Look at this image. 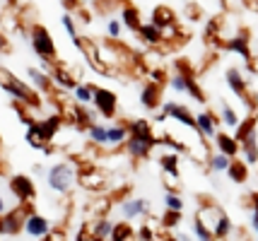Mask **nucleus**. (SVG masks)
<instances>
[{"label":"nucleus","instance_id":"39448f33","mask_svg":"<svg viewBox=\"0 0 258 241\" xmlns=\"http://www.w3.org/2000/svg\"><path fill=\"white\" fill-rule=\"evenodd\" d=\"M78 184L85 188V191H92V193H101L106 191L109 186V174L99 169L97 164H82L78 169Z\"/></svg>","mask_w":258,"mask_h":241},{"label":"nucleus","instance_id":"7ed1b4c3","mask_svg":"<svg viewBox=\"0 0 258 241\" xmlns=\"http://www.w3.org/2000/svg\"><path fill=\"white\" fill-rule=\"evenodd\" d=\"M29 44H32V51L39 56V60H46V63H58V48L51 32L46 29L44 24H34L29 27Z\"/></svg>","mask_w":258,"mask_h":241},{"label":"nucleus","instance_id":"1a4fd4ad","mask_svg":"<svg viewBox=\"0 0 258 241\" xmlns=\"http://www.w3.org/2000/svg\"><path fill=\"white\" fill-rule=\"evenodd\" d=\"M10 193L17 198V203H32L36 198V186L27 174H15L10 176Z\"/></svg>","mask_w":258,"mask_h":241},{"label":"nucleus","instance_id":"37998d69","mask_svg":"<svg viewBox=\"0 0 258 241\" xmlns=\"http://www.w3.org/2000/svg\"><path fill=\"white\" fill-rule=\"evenodd\" d=\"M164 210L183 212V198H181L179 193H167V195H164Z\"/></svg>","mask_w":258,"mask_h":241},{"label":"nucleus","instance_id":"b1692460","mask_svg":"<svg viewBox=\"0 0 258 241\" xmlns=\"http://www.w3.org/2000/svg\"><path fill=\"white\" fill-rule=\"evenodd\" d=\"M27 75H29V80L34 82V87H39L41 92H53L56 90V85H53V80H51V75L48 72H44V70L39 68H27Z\"/></svg>","mask_w":258,"mask_h":241},{"label":"nucleus","instance_id":"f704fd0d","mask_svg":"<svg viewBox=\"0 0 258 241\" xmlns=\"http://www.w3.org/2000/svg\"><path fill=\"white\" fill-rule=\"evenodd\" d=\"M241 154H244V162L246 164H258V142L256 135H251L241 142Z\"/></svg>","mask_w":258,"mask_h":241},{"label":"nucleus","instance_id":"e433bc0d","mask_svg":"<svg viewBox=\"0 0 258 241\" xmlns=\"http://www.w3.org/2000/svg\"><path fill=\"white\" fill-rule=\"evenodd\" d=\"M145 70H152V68H164L162 65V48H147L145 53L140 56Z\"/></svg>","mask_w":258,"mask_h":241},{"label":"nucleus","instance_id":"58836bf2","mask_svg":"<svg viewBox=\"0 0 258 241\" xmlns=\"http://www.w3.org/2000/svg\"><path fill=\"white\" fill-rule=\"evenodd\" d=\"M186 94L191 97L193 102H198V104H205L208 102V97H205V92H203V87H201V82L196 80H188V87H186Z\"/></svg>","mask_w":258,"mask_h":241},{"label":"nucleus","instance_id":"0e129e2a","mask_svg":"<svg viewBox=\"0 0 258 241\" xmlns=\"http://www.w3.org/2000/svg\"><path fill=\"white\" fill-rule=\"evenodd\" d=\"M133 241H138V239H133Z\"/></svg>","mask_w":258,"mask_h":241},{"label":"nucleus","instance_id":"412c9836","mask_svg":"<svg viewBox=\"0 0 258 241\" xmlns=\"http://www.w3.org/2000/svg\"><path fill=\"white\" fill-rule=\"evenodd\" d=\"M113 224H116V222H111L109 217H94L87 227H90V234L97 241H109V239H111Z\"/></svg>","mask_w":258,"mask_h":241},{"label":"nucleus","instance_id":"4d7b16f0","mask_svg":"<svg viewBox=\"0 0 258 241\" xmlns=\"http://www.w3.org/2000/svg\"><path fill=\"white\" fill-rule=\"evenodd\" d=\"M157 241H188V236H181V234L179 236H164V239H159L157 236Z\"/></svg>","mask_w":258,"mask_h":241},{"label":"nucleus","instance_id":"dca6fc26","mask_svg":"<svg viewBox=\"0 0 258 241\" xmlns=\"http://www.w3.org/2000/svg\"><path fill=\"white\" fill-rule=\"evenodd\" d=\"M215 147L220 154H225L229 159H236V154L241 152V142L232 135V133H225V130H220L217 135H215Z\"/></svg>","mask_w":258,"mask_h":241},{"label":"nucleus","instance_id":"bf43d9fd","mask_svg":"<svg viewBox=\"0 0 258 241\" xmlns=\"http://www.w3.org/2000/svg\"><path fill=\"white\" fill-rule=\"evenodd\" d=\"M248 8H251V10H256V12H258V0H253V3H251Z\"/></svg>","mask_w":258,"mask_h":241},{"label":"nucleus","instance_id":"864d4df0","mask_svg":"<svg viewBox=\"0 0 258 241\" xmlns=\"http://www.w3.org/2000/svg\"><path fill=\"white\" fill-rule=\"evenodd\" d=\"M51 239L53 241H66V231L63 229H51Z\"/></svg>","mask_w":258,"mask_h":241},{"label":"nucleus","instance_id":"c03bdc74","mask_svg":"<svg viewBox=\"0 0 258 241\" xmlns=\"http://www.w3.org/2000/svg\"><path fill=\"white\" fill-rule=\"evenodd\" d=\"M188 80H193V77H186V75H181V72H174V75L169 77V85H171V90H174V92H186Z\"/></svg>","mask_w":258,"mask_h":241},{"label":"nucleus","instance_id":"e2e57ef3","mask_svg":"<svg viewBox=\"0 0 258 241\" xmlns=\"http://www.w3.org/2000/svg\"><path fill=\"white\" fill-rule=\"evenodd\" d=\"M256 104H258V94H256Z\"/></svg>","mask_w":258,"mask_h":241},{"label":"nucleus","instance_id":"5701e85b","mask_svg":"<svg viewBox=\"0 0 258 241\" xmlns=\"http://www.w3.org/2000/svg\"><path fill=\"white\" fill-rule=\"evenodd\" d=\"M150 22L159 27V29H164V27H171V24H176V15L174 10L169 8V5H157L155 10H152V20Z\"/></svg>","mask_w":258,"mask_h":241},{"label":"nucleus","instance_id":"473e14b6","mask_svg":"<svg viewBox=\"0 0 258 241\" xmlns=\"http://www.w3.org/2000/svg\"><path fill=\"white\" fill-rule=\"evenodd\" d=\"M87 138L94 147H106L109 142H106V126H101V123H92L87 128Z\"/></svg>","mask_w":258,"mask_h":241},{"label":"nucleus","instance_id":"c85d7f7f","mask_svg":"<svg viewBox=\"0 0 258 241\" xmlns=\"http://www.w3.org/2000/svg\"><path fill=\"white\" fill-rule=\"evenodd\" d=\"M94 87L97 85H92V82H78V87L73 90L75 102L82 104V106H92V102H94Z\"/></svg>","mask_w":258,"mask_h":241},{"label":"nucleus","instance_id":"aec40b11","mask_svg":"<svg viewBox=\"0 0 258 241\" xmlns=\"http://www.w3.org/2000/svg\"><path fill=\"white\" fill-rule=\"evenodd\" d=\"M138 36H140V41L145 44V46H162L164 44V36H162V29L155 27L152 22H143V27L138 29Z\"/></svg>","mask_w":258,"mask_h":241},{"label":"nucleus","instance_id":"13d9d810","mask_svg":"<svg viewBox=\"0 0 258 241\" xmlns=\"http://www.w3.org/2000/svg\"><path fill=\"white\" fill-rule=\"evenodd\" d=\"M5 207H8V203H5V198H0V217L5 215Z\"/></svg>","mask_w":258,"mask_h":241},{"label":"nucleus","instance_id":"de8ad7c7","mask_svg":"<svg viewBox=\"0 0 258 241\" xmlns=\"http://www.w3.org/2000/svg\"><path fill=\"white\" fill-rule=\"evenodd\" d=\"M147 77H150V82H157V85H162V87L169 82V75H167V70H164V68L147 70Z\"/></svg>","mask_w":258,"mask_h":241},{"label":"nucleus","instance_id":"4468645a","mask_svg":"<svg viewBox=\"0 0 258 241\" xmlns=\"http://www.w3.org/2000/svg\"><path fill=\"white\" fill-rule=\"evenodd\" d=\"M196 128H198V133H201L205 140H215V135L220 133L217 128H220V118L210 111V109H205L201 114H196Z\"/></svg>","mask_w":258,"mask_h":241},{"label":"nucleus","instance_id":"c9c22d12","mask_svg":"<svg viewBox=\"0 0 258 241\" xmlns=\"http://www.w3.org/2000/svg\"><path fill=\"white\" fill-rule=\"evenodd\" d=\"M24 140H27L34 149H44V145H48V142H44V140H41V135H39V123H36V121H29V123H27Z\"/></svg>","mask_w":258,"mask_h":241},{"label":"nucleus","instance_id":"3c124183","mask_svg":"<svg viewBox=\"0 0 258 241\" xmlns=\"http://www.w3.org/2000/svg\"><path fill=\"white\" fill-rule=\"evenodd\" d=\"M10 41H8V36H5V32H0V53H10Z\"/></svg>","mask_w":258,"mask_h":241},{"label":"nucleus","instance_id":"cd10ccee","mask_svg":"<svg viewBox=\"0 0 258 241\" xmlns=\"http://www.w3.org/2000/svg\"><path fill=\"white\" fill-rule=\"evenodd\" d=\"M227 176L232 184H246L248 181V164L244 159H232L229 169H227Z\"/></svg>","mask_w":258,"mask_h":241},{"label":"nucleus","instance_id":"393cba45","mask_svg":"<svg viewBox=\"0 0 258 241\" xmlns=\"http://www.w3.org/2000/svg\"><path fill=\"white\" fill-rule=\"evenodd\" d=\"M128 133L135 135V138H157L152 121H147V118H135V121H131V123H128Z\"/></svg>","mask_w":258,"mask_h":241},{"label":"nucleus","instance_id":"6e6d98bb","mask_svg":"<svg viewBox=\"0 0 258 241\" xmlns=\"http://www.w3.org/2000/svg\"><path fill=\"white\" fill-rule=\"evenodd\" d=\"M251 229L258 234V212H251Z\"/></svg>","mask_w":258,"mask_h":241},{"label":"nucleus","instance_id":"a19ab883","mask_svg":"<svg viewBox=\"0 0 258 241\" xmlns=\"http://www.w3.org/2000/svg\"><path fill=\"white\" fill-rule=\"evenodd\" d=\"M193 234H196V239H198V241H215L213 231L208 229L201 219H196V217H193Z\"/></svg>","mask_w":258,"mask_h":241},{"label":"nucleus","instance_id":"680f3d73","mask_svg":"<svg viewBox=\"0 0 258 241\" xmlns=\"http://www.w3.org/2000/svg\"><path fill=\"white\" fill-rule=\"evenodd\" d=\"M39 241H53V239H51V234H48V236H41Z\"/></svg>","mask_w":258,"mask_h":241},{"label":"nucleus","instance_id":"4be33fe9","mask_svg":"<svg viewBox=\"0 0 258 241\" xmlns=\"http://www.w3.org/2000/svg\"><path fill=\"white\" fill-rule=\"evenodd\" d=\"M128 138H131L128 123H113V126H106V142H109L111 147H123Z\"/></svg>","mask_w":258,"mask_h":241},{"label":"nucleus","instance_id":"79ce46f5","mask_svg":"<svg viewBox=\"0 0 258 241\" xmlns=\"http://www.w3.org/2000/svg\"><path fill=\"white\" fill-rule=\"evenodd\" d=\"M181 215L183 212H174V210H164V215H162V227L164 229H176L181 222Z\"/></svg>","mask_w":258,"mask_h":241},{"label":"nucleus","instance_id":"a211bd4d","mask_svg":"<svg viewBox=\"0 0 258 241\" xmlns=\"http://www.w3.org/2000/svg\"><path fill=\"white\" fill-rule=\"evenodd\" d=\"M222 215H225V210L217 205V203H203V205L198 207V212H196V219H201L203 224L213 231L215 224L220 222V217H222Z\"/></svg>","mask_w":258,"mask_h":241},{"label":"nucleus","instance_id":"9b49d317","mask_svg":"<svg viewBox=\"0 0 258 241\" xmlns=\"http://www.w3.org/2000/svg\"><path fill=\"white\" fill-rule=\"evenodd\" d=\"M36 123H39V135H41L44 142H56V135L63 130V126H66V118L60 114H51V116L39 118Z\"/></svg>","mask_w":258,"mask_h":241},{"label":"nucleus","instance_id":"20e7f679","mask_svg":"<svg viewBox=\"0 0 258 241\" xmlns=\"http://www.w3.org/2000/svg\"><path fill=\"white\" fill-rule=\"evenodd\" d=\"M32 212V203H20L17 207H12L10 212H5L0 217V236H15V234L24 231V222Z\"/></svg>","mask_w":258,"mask_h":241},{"label":"nucleus","instance_id":"f257e3e1","mask_svg":"<svg viewBox=\"0 0 258 241\" xmlns=\"http://www.w3.org/2000/svg\"><path fill=\"white\" fill-rule=\"evenodd\" d=\"M0 87H3V92L10 94L12 99H15V104H22V106H41V102H39V97L34 94V90L27 85V82H22L20 77H15L8 68H3L0 65Z\"/></svg>","mask_w":258,"mask_h":241},{"label":"nucleus","instance_id":"f8f14e48","mask_svg":"<svg viewBox=\"0 0 258 241\" xmlns=\"http://www.w3.org/2000/svg\"><path fill=\"white\" fill-rule=\"evenodd\" d=\"M248 39H251V34H248L246 27H239V32H236V36H232L229 41L225 44L227 51H232V53H236V56H241L244 60H251L253 58V53H251V44H248Z\"/></svg>","mask_w":258,"mask_h":241},{"label":"nucleus","instance_id":"6e6552de","mask_svg":"<svg viewBox=\"0 0 258 241\" xmlns=\"http://www.w3.org/2000/svg\"><path fill=\"white\" fill-rule=\"evenodd\" d=\"M159 111H162V114H167V118L176 121L179 126H186V128H191V130H198V128H196V116H193V111L188 109V106H183V104L164 102Z\"/></svg>","mask_w":258,"mask_h":241},{"label":"nucleus","instance_id":"0eeeda50","mask_svg":"<svg viewBox=\"0 0 258 241\" xmlns=\"http://www.w3.org/2000/svg\"><path fill=\"white\" fill-rule=\"evenodd\" d=\"M157 145H159V138H135V135H131V138L125 140L123 149H125V154H128L131 159L143 162L155 152Z\"/></svg>","mask_w":258,"mask_h":241},{"label":"nucleus","instance_id":"a18cd8bd","mask_svg":"<svg viewBox=\"0 0 258 241\" xmlns=\"http://www.w3.org/2000/svg\"><path fill=\"white\" fill-rule=\"evenodd\" d=\"M60 22H63V29H66V34L70 36V39H78V24H75V17L70 15V12H66L63 17H60Z\"/></svg>","mask_w":258,"mask_h":241},{"label":"nucleus","instance_id":"2f4dec72","mask_svg":"<svg viewBox=\"0 0 258 241\" xmlns=\"http://www.w3.org/2000/svg\"><path fill=\"white\" fill-rule=\"evenodd\" d=\"M232 231H234V224H232V219H229V215H222L220 217V222L215 224V229H213V236L215 241H227L229 236H232Z\"/></svg>","mask_w":258,"mask_h":241},{"label":"nucleus","instance_id":"ddd939ff","mask_svg":"<svg viewBox=\"0 0 258 241\" xmlns=\"http://www.w3.org/2000/svg\"><path fill=\"white\" fill-rule=\"evenodd\" d=\"M140 104L145 106L147 111H159L162 109V85L147 80L140 87Z\"/></svg>","mask_w":258,"mask_h":241},{"label":"nucleus","instance_id":"6ab92c4d","mask_svg":"<svg viewBox=\"0 0 258 241\" xmlns=\"http://www.w3.org/2000/svg\"><path fill=\"white\" fill-rule=\"evenodd\" d=\"M121 24H123L128 32H135V34H138V29L143 27V15H140V10H138L135 5H131V3H123V5H121Z\"/></svg>","mask_w":258,"mask_h":241},{"label":"nucleus","instance_id":"72a5a7b5","mask_svg":"<svg viewBox=\"0 0 258 241\" xmlns=\"http://www.w3.org/2000/svg\"><path fill=\"white\" fill-rule=\"evenodd\" d=\"M135 239V229L128 222H116L111 231V239L109 241H133Z\"/></svg>","mask_w":258,"mask_h":241},{"label":"nucleus","instance_id":"ea45409f","mask_svg":"<svg viewBox=\"0 0 258 241\" xmlns=\"http://www.w3.org/2000/svg\"><path fill=\"white\" fill-rule=\"evenodd\" d=\"M109 210H111V203H109V198H99V200H94L90 205V212L94 217H106L109 215Z\"/></svg>","mask_w":258,"mask_h":241},{"label":"nucleus","instance_id":"a878e982","mask_svg":"<svg viewBox=\"0 0 258 241\" xmlns=\"http://www.w3.org/2000/svg\"><path fill=\"white\" fill-rule=\"evenodd\" d=\"M256 126H258V116L256 114H248L239 126H236V130L232 133L239 142H244L246 138H251V135H256Z\"/></svg>","mask_w":258,"mask_h":241},{"label":"nucleus","instance_id":"423d86ee","mask_svg":"<svg viewBox=\"0 0 258 241\" xmlns=\"http://www.w3.org/2000/svg\"><path fill=\"white\" fill-rule=\"evenodd\" d=\"M92 106H94V111L99 116L111 121L118 114V97H116V92L106 90V87H94V102H92Z\"/></svg>","mask_w":258,"mask_h":241},{"label":"nucleus","instance_id":"5fc2aeb1","mask_svg":"<svg viewBox=\"0 0 258 241\" xmlns=\"http://www.w3.org/2000/svg\"><path fill=\"white\" fill-rule=\"evenodd\" d=\"M248 200H251V207H253V212H258V191H256V193L248 195Z\"/></svg>","mask_w":258,"mask_h":241},{"label":"nucleus","instance_id":"f03ea898","mask_svg":"<svg viewBox=\"0 0 258 241\" xmlns=\"http://www.w3.org/2000/svg\"><path fill=\"white\" fill-rule=\"evenodd\" d=\"M46 184L58 195H68L78 184V167L73 162H58L46 172Z\"/></svg>","mask_w":258,"mask_h":241},{"label":"nucleus","instance_id":"7c9ffc66","mask_svg":"<svg viewBox=\"0 0 258 241\" xmlns=\"http://www.w3.org/2000/svg\"><path fill=\"white\" fill-rule=\"evenodd\" d=\"M73 44H75V46H78L80 51L87 56V60H90L92 65H94V63H99V60H97V41H94V39L78 36V39H73Z\"/></svg>","mask_w":258,"mask_h":241},{"label":"nucleus","instance_id":"8fccbe9b","mask_svg":"<svg viewBox=\"0 0 258 241\" xmlns=\"http://www.w3.org/2000/svg\"><path fill=\"white\" fill-rule=\"evenodd\" d=\"M75 241H97V239L90 234V227H87V224H82L80 231H78V236H75Z\"/></svg>","mask_w":258,"mask_h":241},{"label":"nucleus","instance_id":"bb28decb","mask_svg":"<svg viewBox=\"0 0 258 241\" xmlns=\"http://www.w3.org/2000/svg\"><path fill=\"white\" fill-rule=\"evenodd\" d=\"M159 167H162V172H164V176H169V179H176L179 181V157H176V152H164L162 157H159Z\"/></svg>","mask_w":258,"mask_h":241},{"label":"nucleus","instance_id":"2eb2a0df","mask_svg":"<svg viewBox=\"0 0 258 241\" xmlns=\"http://www.w3.org/2000/svg\"><path fill=\"white\" fill-rule=\"evenodd\" d=\"M51 222L44 217V215H39V212H32L27 222H24V234H29L34 239H41V236H48L51 234Z\"/></svg>","mask_w":258,"mask_h":241},{"label":"nucleus","instance_id":"f3484780","mask_svg":"<svg viewBox=\"0 0 258 241\" xmlns=\"http://www.w3.org/2000/svg\"><path fill=\"white\" fill-rule=\"evenodd\" d=\"M147 212H150V200H145V198H125L121 203V215L125 219L145 217Z\"/></svg>","mask_w":258,"mask_h":241},{"label":"nucleus","instance_id":"c756f323","mask_svg":"<svg viewBox=\"0 0 258 241\" xmlns=\"http://www.w3.org/2000/svg\"><path fill=\"white\" fill-rule=\"evenodd\" d=\"M220 123H222L225 128H229V130H236V126L241 123L239 114H236L227 102H220Z\"/></svg>","mask_w":258,"mask_h":241},{"label":"nucleus","instance_id":"49530a36","mask_svg":"<svg viewBox=\"0 0 258 241\" xmlns=\"http://www.w3.org/2000/svg\"><path fill=\"white\" fill-rule=\"evenodd\" d=\"M121 32H123L121 20H109V24H106V36H109L111 41H118V39H121Z\"/></svg>","mask_w":258,"mask_h":241},{"label":"nucleus","instance_id":"4c0bfd02","mask_svg":"<svg viewBox=\"0 0 258 241\" xmlns=\"http://www.w3.org/2000/svg\"><path fill=\"white\" fill-rule=\"evenodd\" d=\"M229 164H232V159H229V157H225V154H220V152L210 154V159H208V167H210V172H215V174H222V172L227 174Z\"/></svg>","mask_w":258,"mask_h":241},{"label":"nucleus","instance_id":"052dcab7","mask_svg":"<svg viewBox=\"0 0 258 241\" xmlns=\"http://www.w3.org/2000/svg\"><path fill=\"white\" fill-rule=\"evenodd\" d=\"M80 3H94V5H97V3H101V0H80Z\"/></svg>","mask_w":258,"mask_h":241},{"label":"nucleus","instance_id":"603ef678","mask_svg":"<svg viewBox=\"0 0 258 241\" xmlns=\"http://www.w3.org/2000/svg\"><path fill=\"white\" fill-rule=\"evenodd\" d=\"M186 10H188V17H191V20H198V17H201V8H198V5H188Z\"/></svg>","mask_w":258,"mask_h":241},{"label":"nucleus","instance_id":"09e8293b","mask_svg":"<svg viewBox=\"0 0 258 241\" xmlns=\"http://www.w3.org/2000/svg\"><path fill=\"white\" fill-rule=\"evenodd\" d=\"M135 239L138 241H157V234H155V229H152L150 224H143L140 229L135 231Z\"/></svg>","mask_w":258,"mask_h":241},{"label":"nucleus","instance_id":"9d476101","mask_svg":"<svg viewBox=\"0 0 258 241\" xmlns=\"http://www.w3.org/2000/svg\"><path fill=\"white\" fill-rule=\"evenodd\" d=\"M48 75H51L53 85H56L60 92H73V90L78 87V82H80L78 77L73 75V70L68 68L66 63H60V60H58L56 65L51 68V72H48Z\"/></svg>","mask_w":258,"mask_h":241}]
</instances>
